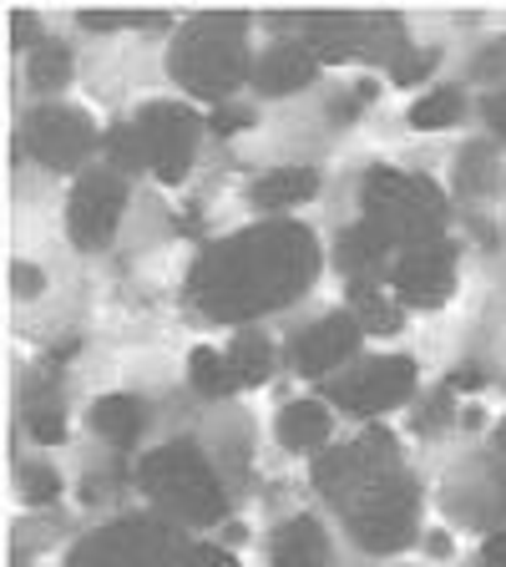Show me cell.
<instances>
[{
	"label": "cell",
	"instance_id": "cell-10",
	"mask_svg": "<svg viewBox=\"0 0 506 567\" xmlns=\"http://www.w3.org/2000/svg\"><path fill=\"white\" fill-rule=\"evenodd\" d=\"M411 390H415V360L411 354H380V360L354 365L350 375L330 380L324 395H330L334 405H344L350 415H375V411L401 405Z\"/></svg>",
	"mask_w": 506,
	"mask_h": 567
},
{
	"label": "cell",
	"instance_id": "cell-32",
	"mask_svg": "<svg viewBox=\"0 0 506 567\" xmlns=\"http://www.w3.org/2000/svg\"><path fill=\"white\" fill-rule=\"evenodd\" d=\"M375 96V82H365L360 92H344V96H334L330 102V122H354L360 112H365V102Z\"/></svg>",
	"mask_w": 506,
	"mask_h": 567
},
{
	"label": "cell",
	"instance_id": "cell-30",
	"mask_svg": "<svg viewBox=\"0 0 506 567\" xmlns=\"http://www.w3.org/2000/svg\"><path fill=\"white\" fill-rule=\"evenodd\" d=\"M177 567H238V557L224 553V547H213V543H198V547H183Z\"/></svg>",
	"mask_w": 506,
	"mask_h": 567
},
{
	"label": "cell",
	"instance_id": "cell-11",
	"mask_svg": "<svg viewBox=\"0 0 506 567\" xmlns=\"http://www.w3.org/2000/svg\"><path fill=\"white\" fill-rule=\"evenodd\" d=\"M122 208H127V183L117 173H82V183L71 188V203H66V228L76 238V248H102L106 238L117 234L122 224Z\"/></svg>",
	"mask_w": 506,
	"mask_h": 567
},
{
	"label": "cell",
	"instance_id": "cell-33",
	"mask_svg": "<svg viewBox=\"0 0 506 567\" xmlns=\"http://www.w3.org/2000/svg\"><path fill=\"white\" fill-rule=\"evenodd\" d=\"M248 122H254V117H248L244 106H218V112L208 117V127L218 132V137H234V132H244Z\"/></svg>",
	"mask_w": 506,
	"mask_h": 567
},
{
	"label": "cell",
	"instance_id": "cell-31",
	"mask_svg": "<svg viewBox=\"0 0 506 567\" xmlns=\"http://www.w3.org/2000/svg\"><path fill=\"white\" fill-rule=\"evenodd\" d=\"M31 436L47 441V446H56V441L66 436V425H61L56 405H31Z\"/></svg>",
	"mask_w": 506,
	"mask_h": 567
},
{
	"label": "cell",
	"instance_id": "cell-2",
	"mask_svg": "<svg viewBox=\"0 0 506 567\" xmlns=\"http://www.w3.org/2000/svg\"><path fill=\"white\" fill-rule=\"evenodd\" d=\"M137 482L167 517L188 522V527H213V522H224V512H228L224 482H218V472L203 461V451L193 446V441L157 446L153 456L142 461Z\"/></svg>",
	"mask_w": 506,
	"mask_h": 567
},
{
	"label": "cell",
	"instance_id": "cell-18",
	"mask_svg": "<svg viewBox=\"0 0 506 567\" xmlns=\"http://www.w3.org/2000/svg\"><path fill=\"white\" fill-rule=\"evenodd\" d=\"M390 248H395V244H390L375 224H365V218H360L354 228H344V234H340V248H334V254H340V269L350 274V279H370L375 269H385Z\"/></svg>",
	"mask_w": 506,
	"mask_h": 567
},
{
	"label": "cell",
	"instance_id": "cell-21",
	"mask_svg": "<svg viewBox=\"0 0 506 567\" xmlns=\"http://www.w3.org/2000/svg\"><path fill=\"white\" fill-rule=\"evenodd\" d=\"M344 299H350L354 324H360V330H370V334H395L405 324L401 309H395V299H385L370 279H350V295H344Z\"/></svg>",
	"mask_w": 506,
	"mask_h": 567
},
{
	"label": "cell",
	"instance_id": "cell-12",
	"mask_svg": "<svg viewBox=\"0 0 506 567\" xmlns=\"http://www.w3.org/2000/svg\"><path fill=\"white\" fill-rule=\"evenodd\" d=\"M25 142H31V153L47 167L66 173V167H76L96 147V127L82 112H71V106H41L25 122Z\"/></svg>",
	"mask_w": 506,
	"mask_h": 567
},
{
	"label": "cell",
	"instance_id": "cell-8",
	"mask_svg": "<svg viewBox=\"0 0 506 567\" xmlns=\"http://www.w3.org/2000/svg\"><path fill=\"white\" fill-rule=\"evenodd\" d=\"M385 466H401V451H395V436L385 431H370V436L350 441V446H334L314 461V486L330 496L334 507H350L354 496L370 486V476H380Z\"/></svg>",
	"mask_w": 506,
	"mask_h": 567
},
{
	"label": "cell",
	"instance_id": "cell-41",
	"mask_svg": "<svg viewBox=\"0 0 506 567\" xmlns=\"http://www.w3.org/2000/svg\"><path fill=\"white\" fill-rule=\"evenodd\" d=\"M496 451H502V456H506V425H502V431H496Z\"/></svg>",
	"mask_w": 506,
	"mask_h": 567
},
{
	"label": "cell",
	"instance_id": "cell-13",
	"mask_svg": "<svg viewBox=\"0 0 506 567\" xmlns=\"http://www.w3.org/2000/svg\"><path fill=\"white\" fill-rule=\"evenodd\" d=\"M395 295L405 305H421V309H436L451 299L456 289V248L451 244H421V248H405L401 259H395Z\"/></svg>",
	"mask_w": 506,
	"mask_h": 567
},
{
	"label": "cell",
	"instance_id": "cell-22",
	"mask_svg": "<svg viewBox=\"0 0 506 567\" xmlns=\"http://www.w3.org/2000/svg\"><path fill=\"white\" fill-rule=\"evenodd\" d=\"M224 354H228V370H234L238 390H244V385H264V380H269V370H273V350H269V340H264L259 330L234 334V344H228Z\"/></svg>",
	"mask_w": 506,
	"mask_h": 567
},
{
	"label": "cell",
	"instance_id": "cell-24",
	"mask_svg": "<svg viewBox=\"0 0 506 567\" xmlns=\"http://www.w3.org/2000/svg\"><path fill=\"white\" fill-rule=\"evenodd\" d=\"M461 117H466V96H461L456 86H441V92L421 96V102L411 106V127H421V132H441V127H456Z\"/></svg>",
	"mask_w": 506,
	"mask_h": 567
},
{
	"label": "cell",
	"instance_id": "cell-34",
	"mask_svg": "<svg viewBox=\"0 0 506 567\" xmlns=\"http://www.w3.org/2000/svg\"><path fill=\"white\" fill-rule=\"evenodd\" d=\"M472 71H476V76H486V82H496V76H506V41H496L492 51H482Z\"/></svg>",
	"mask_w": 506,
	"mask_h": 567
},
{
	"label": "cell",
	"instance_id": "cell-20",
	"mask_svg": "<svg viewBox=\"0 0 506 567\" xmlns=\"http://www.w3.org/2000/svg\"><path fill=\"white\" fill-rule=\"evenodd\" d=\"M92 425L102 431L106 441L117 451H127V446H137V436H142V425H147V411H142L132 395H102V401L92 405Z\"/></svg>",
	"mask_w": 506,
	"mask_h": 567
},
{
	"label": "cell",
	"instance_id": "cell-28",
	"mask_svg": "<svg viewBox=\"0 0 506 567\" xmlns=\"http://www.w3.org/2000/svg\"><path fill=\"white\" fill-rule=\"evenodd\" d=\"M106 153H112V163H117L122 173H137V167H147V157H142V142H137V127H132V122L106 137Z\"/></svg>",
	"mask_w": 506,
	"mask_h": 567
},
{
	"label": "cell",
	"instance_id": "cell-26",
	"mask_svg": "<svg viewBox=\"0 0 506 567\" xmlns=\"http://www.w3.org/2000/svg\"><path fill=\"white\" fill-rule=\"evenodd\" d=\"M188 380L203 390V395H228V390H238L234 370H228V354H218V350H193Z\"/></svg>",
	"mask_w": 506,
	"mask_h": 567
},
{
	"label": "cell",
	"instance_id": "cell-17",
	"mask_svg": "<svg viewBox=\"0 0 506 567\" xmlns=\"http://www.w3.org/2000/svg\"><path fill=\"white\" fill-rule=\"evenodd\" d=\"M314 193H319L314 167H273L248 188V203L254 208H295V203H309Z\"/></svg>",
	"mask_w": 506,
	"mask_h": 567
},
{
	"label": "cell",
	"instance_id": "cell-15",
	"mask_svg": "<svg viewBox=\"0 0 506 567\" xmlns=\"http://www.w3.org/2000/svg\"><path fill=\"white\" fill-rule=\"evenodd\" d=\"M314 51L304 47V41H289V47H273L269 56L259 61V71H254V86H259L264 96H289L299 92V86L314 82Z\"/></svg>",
	"mask_w": 506,
	"mask_h": 567
},
{
	"label": "cell",
	"instance_id": "cell-7",
	"mask_svg": "<svg viewBox=\"0 0 506 567\" xmlns=\"http://www.w3.org/2000/svg\"><path fill=\"white\" fill-rule=\"evenodd\" d=\"M304 31L319 61H395L411 51L401 16H309Z\"/></svg>",
	"mask_w": 506,
	"mask_h": 567
},
{
	"label": "cell",
	"instance_id": "cell-38",
	"mask_svg": "<svg viewBox=\"0 0 506 567\" xmlns=\"http://www.w3.org/2000/svg\"><path fill=\"white\" fill-rule=\"evenodd\" d=\"M16 295H41V269H16Z\"/></svg>",
	"mask_w": 506,
	"mask_h": 567
},
{
	"label": "cell",
	"instance_id": "cell-16",
	"mask_svg": "<svg viewBox=\"0 0 506 567\" xmlns=\"http://www.w3.org/2000/svg\"><path fill=\"white\" fill-rule=\"evenodd\" d=\"M269 563L273 567H330V537L314 517H295L273 532L269 543Z\"/></svg>",
	"mask_w": 506,
	"mask_h": 567
},
{
	"label": "cell",
	"instance_id": "cell-39",
	"mask_svg": "<svg viewBox=\"0 0 506 567\" xmlns=\"http://www.w3.org/2000/svg\"><path fill=\"white\" fill-rule=\"evenodd\" d=\"M482 385H486L482 370H456V375H451V390H482Z\"/></svg>",
	"mask_w": 506,
	"mask_h": 567
},
{
	"label": "cell",
	"instance_id": "cell-29",
	"mask_svg": "<svg viewBox=\"0 0 506 567\" xmlns=\"http://www.w3.org/2000/svg\"><path fill=\"white\" fill-rule=\"evenodd\" d=\"M21 492H25V502H56L61 476L51 466H41V461H31V466H21Z\"/></svg>",
	"mask_w": 506,
	"mask_h": 567
},
{
	"label": "cell",
	"instance_id": "cell-5",
	"mask_svg": "<svg viewBox=\"0 0 506 567\" xmlns=\"http://www.w3.org/2000/svg\"><path fill=\"white\" fill-rule=\"evenodd\" d=\"M415 507H421V492L401 466H385L380 476H370V486L344 507L350 522V537L365 553H401L415 537Z\"/></svg>",
	"mask_w": 506,
	"mask_h": 567
},
{
	"label": "cell",
	"instance_id": "cell-27",
	"mask_svg": "<svg viewBox=\"0 0 506 567\" xmlns=\"http://www.w3.org/2000/svg\"><path fill=\"white\" fill-rule=\"evenodd\" d=\"M441 51H401V56L390 61V76H395V86H411V82H425L431 71H436Z\"/></svg>",
	"mask_w": 506,
	"mask_h": 567
},
{
	"label": "cell",
	"instance_id": "cell-37",
	"mask_svg": "<svg viewBox=\"0 0 506 567\" xmlns=\"http://www.w3.org/2000/svg\"><path fill=\"white\" fill-rule=\"evenodd\" d=\"M482 117L492 122V127H496V132H502V137H506V92L486 96V102H482Z\"/></svg>",
	"mask_w": 506,
	"mask_h": 567
},
{
	"label": "cell",
	"instance_id": "cell-40",
	"mask_svg": "<svg viewBox=\"0 0 506 567\" xmlns=\"http://www.w3.org/2000/svg\"><path fill=\"white\" fill-rule=\"evenodd\" d=\"M431 553H436V557L451 553V537H446V532H436V537H431Z\"/></svg>",
	"mask_w": 506,
	"mask_h": 567
},
{
	"label": "cell",
	"instance_id": "cell-35",
	"mask_svg": "<svg viewBox=\"0 0 506 567\" xmlns=\"http://www.w3.org/2000/svg\"><path fill=\"white\" fill-rule=\"evenodd\" d=\"M11 35H16V47H41V41H35V35H41V21H35V16H25V11H16L11 16Z\"/></svg>",
	"mask_w": 506,
	"mask_h": 567
},
{
	"label": "cell",
	"instance_id": "cell-3",
	"mask_svg": "<svg viewBox=\"0 0 506 567\" xmlns=\"http://www.w3.org/2000/svg\"><path fill=\"white\" fill-rule=\"evenodd\" d=\"M167 71L188 86L193 96H228L248 76V41H244V16H198L188 31L173 41Z\"/></svg>",
	"mask_w": 506,
	"mask_h": 567
},
{
	"label": "cell",
	"instance_id": "cell-25",
	"mask_svg": "<svg viewBox=\"0 0 506 567\" xmlns=\"http://www.w3.org/2000/svg\"><path fill=\"white\" fill-rule=\"evenodd\" d=\"M25 82H31L35 92H56V86H66L71 82V47H61V41H41V47L31 51Z\"/></svg>",
	"mask_w": 506,
	"mask_h": 567
},
{
	"label": "cell",
	"instance_id": "cell-14",
	"mask_svg": "<svg viewBox=\"0 0 506 567\" xmlns=\"http://www.w3.org/2000/svg\"><path fill=\"white\" fill-rule=\"evenodd\" d=\"M354 344H360L354 315H324L295 340V370L299 375H330L334 365H344L354 354Z\"/></svg>",
	"mask_w": 506,
	"mask_h": 567
},
{
	"label": "cell",
	"instance_id": "cell-36",
	"mask_svg": "<svg viewBox=\"0 0 506 567\" xmlns=\"http://www.w3.org/2000/svg\"><path fill=\"white\" fill-rule=\"evenodd\" d=\"M482 563H486V567H506V527L492 532V537L482 543Z\"/></svg>",
	"mask_w": 506,
	"mask_h": 567
},
{
	"label": "cell",
	"instance_id": "cell-1",
	"mask_svg": "<svg viewBox=\"0 0 506 567\" xmlns=\"http://www.w3.org/2000/svg\"><path fill=\"white\" fill-rule=\"evenodd\" d=\"M319 274L314 234L299 224L244 228L228 244H213L188 274V295L218 324H244L269 309L295 305Z\"/></svg>",
	"mask_w": 506,
	"mask_h": 567
},
{
	"label": "cell",
	"instance_id": "cell-19",
	"mask_svg": "<svg viewBox=\"0 0 506 567\" xmlns=\"http://www.w3.org/2000/svg\"><path fill=\"white\" fill-rule=\"evenodd\" d=\"M279 441L289 451H319L330 441V411L319 401H289L279 415Z\"/></svg>",
	"mask_w": 506,
	"mask_h": 567
},
{
	"label": "cell",
	"instance_id": "cell-23",
	"mask_svg": "<svg viewBox=\"0 0 506 567\" xmlns=\"http://www.w3.org/2000/svg\"><path fill=\"white\" fill-rule=\"evenodd\" d=\"M456 183H461V193H466V198H482V193L502 188V163H496V153L486 147V142H472V147L461 153Z\"/></svg>",
	"mask_w": 506,
	"mask_h": 567
},
{
	"label": "cell",
	"instance_id": "cell-6",
	"mask_svg": "<svg viewBox=\"0 0 506 567\" xmlns=\"http://www.w3.org/2000/svg\"><path fill=\"white\" fill-rule=\"evenodd\" d=\"M177 557H183V547H177L173 527L153 517H122L112 527L92 532L66 557V567H177Z\"/></svg>",
	"mask_w": 506,
	"mask_h": 567
},
{
	"label": "cell",
	"instance_id": "cell-9",
	"mask_svg": "<svg viewBox=\"0 0 506 567\" xmlns=\"http://www.w3.org/2000/svg\"><path fill=\"white\" fill-rule=\"evenodd\" d=\"M132 127H137L147 167H153L163 183H183V173H188V163H193V147H198V117H193L188 106L153 102L132 117Z\"/></svg>",
	"mask_w": 506,
	"mask_h": 567
},
{
	"label": "cell",
	"instance_id": "cell-4",
	"mask_svg": "<svg viewBox=\"0 0 506 567\" xmlns=\"http://www.w3.org/2000/svg\"><path fill=\"white\" fill-rule=\"evenodd\" d=\"M365 224H375L390 244L421 248L436 244L441 224H446V198L431 177L395 173V167H375L365 177Z\"/></svg>",
	"mask_w": 506,
	"mask_h": 567
}]
</instances>
